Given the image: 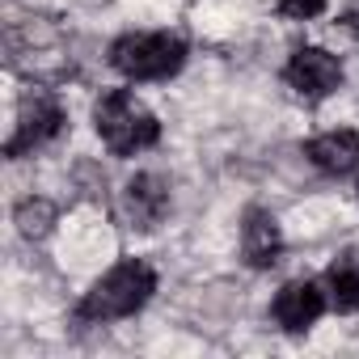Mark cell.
Here are the masks:
<instances>
[{"mask_svg":"<svg viewBox=\"0 0 359 359\" xmlns=\"http://www.w3.org/2000/svg\"><path fill=\"white\" fill-rule=\"evenodd\" d=\"M152 292H156V271L144 258H123L102 279H93V287L81 296L76 321H85V325L127 321V317H135L152 300Z\"/></svg>","mask_w":359,"mask_h":359,"instance_id":"cell-1","label":"cell"},{"mask_svg":"<svg viewBox=\"0 0 359 359\" xmlns=\"http://www.w3.org/2000/svg\"><path fill=\"white\" fill-rule=\"evenodd\" d=\"M93 131L114 156H135L161 144V123L156 114L131 93V89H106L93 102Z\"/></svg>","mask_w":359,"mask_h":359,"instance_id":"cell-2","label":"cell"},{"mask_svg":"<svg viewBox=\"0 0 359 359\" xmlns=\"http://www.w3.org/2000/svg\"><path fill=\"white\" fill-rule=\"evenodd\" d=\"M110 68L135 85L144 81H169L187 64V39L173 30H131L110 43Z\"/></svg>","mask_w":359,"mask_h":359,"instance_id":"cell-3","label":"cell"},{"mask_svg":"<svg viewBox=\"0 0 359 359\" xmlns=\"http://www.w3.org/2000/svg\"><path fill=\"white\" fill-rule=\"evenodd\" d=\"M64 127H68V114H64L55 89L30 85V89L18 97V114H13V131H9V140H5V156H9V161H22V156L47 148L51 140H60Z\"/></svg>","mask_w":359,"mask_h":359,"instance_id":"cell-4","label":"cell"},{"mask_svg":"<svg viewBox=\"0 0 359 359\" xmlns=\"http://www.w3.org/2000/svg\"><path fill=\"white\" fill-rule=\"evenodd\" d=\"M342 60L330 55L325 47H296L283 64V85L304 102H325L330 93L342 89Z\"/></svg>","mask_w":359,"mask_h":359,"instance_id":"cell-5","label":"cell"},{"mask_svg":"<svg viewBox=\"0 0 359 359\" xmlns=\"http://www.w3.org/2000/svg\"><path fill=\"white\" fill-rule=\"evenodd\" d=\"M169 208H173L169 182H165L161 173H152V169L127 177L123 191H118V212H123L127 229H135V233H156L165 224Z\"/></svg>","mask_w":359,"mask_h":359,"instance_id":"cell-6","label":"cell"},{"mask_svg":"<svg viewBox=\"0 0 359 359\" xmlns=\"http://www.w3.org/2000/svg\"><path fill=\"white\" fill-rule=\"evenodd\" d=\"M330 309V292L317 283V279H287L275 300H271V317L279 330L287 334H304L321 321V313Z\"/></svg>","mask_w":359,"mask_h":359,"instance_id":"cell-7","label":"cell"},{"mask_svg":"<svg viewBox=\"0 0 359 359\" xmlns=\"http://www.w3.org/2000/svg\"><path fill=\"white\" fill-rule=\"evenodd\" d=\"M241 258L250 271H271L283 258V229L275 212L266 208H245L241 216Z\"/></svg>","mask_w":359,"mask_h":359,"instance_id":"cell-8","label":"cell"},{"mask_svg":"<svg viewBox=\"0 0 359 359\" xmlns=\"http://www.w3.org/2000/svg\"><path fill=\"white\" fill-rule=\"evenodd\" d=\"M304 156L317 173L325 177H346L359 169V131L351 127H338V131H325V135H313L304 144Z\"/></svg>","mask_w":359,"mask_h":359,"instance_id":"cell-9","label":"cell"},{"mask_svg":"<svg viewBox=\"0 0 359 359\" xmlns=\"http://www.w3.org/2000/svg\"><path fill=\"white\" fill-rule=\"evenodd\" d=\"M325 292L330 309L338 313H359V254H338L325 271Z\"/></svg>","mask_w":359,"mask_h":359,"instance_id":"cell-10","label":"cell"},{"mask_svg":"<svg viewBox=\"0 0 359 359\" xmlns=\"http://www.w3.org/2000/svg\"><path fill=\"white\" fill-rule=\"evenodd\" d=\"M13 224H18V233L26 241H43L51 233V224H55V203L43 199V195H30V199H22L13 208Z\"/></svg>","mask_w":359,"mask_h":359,"instance_id":"cell-11","label":"cell"},{"mask_svg":"<svg viewBox=\"0 0 359 359\" xmlns=\"http://www.w3.org/2000/svg\"><path fill=\"white\" fill-rule=\"evenodd\" d=\"M330 0H275V13L287 18V22H313L325 13Z\"/></svg>","mask_w":359,"mask_h":359,"instance_id":"cell-12","label":"cell"},{"mask_svg":"<svg viewBox=\"0 0 359 359\" xmlns=\"http://www.w3.org/2000/svg\"><path fill=\"white\" fill-rule=\"evenodd\" d=\"M342 26H346V30H351V34H355V39H359V9H351V13H346V18H342Z\"/></svg>","mask_w":359,"mask_h":359,"instance_id":"cell-13","label":"cell"}]
</instances>
